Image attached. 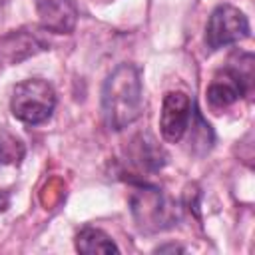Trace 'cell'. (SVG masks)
Listing matches in <instances>:
<instances>
[{
  "label": "cell",
  "mask_w": 255,
  "mask_h": 255,
  "mask_svg": "<svg viewBox=\"0 0 255 255\" xmlns=\"http://www.w3.org/2000/svg\"><path fill=\"white\" fill-rule=\"evenodd\" d=\"M24 155L20 141L12 137H0V163H16Z\"/></svg>",
  "instance_id": "10"
},
{
  "label": "cell",
  "mask_w": 255,
  "mask_h": 255,
  "mask_svg": "<svg viewBox=\"0 0 255 255\" xmlns=\"http://www.w3.org/2000/svg\"><path fill=\"white\" fill-rule=\"evenodd\" d=\"M133 143H135L133 145V161L139 167H143L147 171H157L163 165V151H161V147L155 145L153 139L143 141V137H141V141H133Z\"/></svg>",
  "instance_id": "9"
},
{
  "label": "cell",
  "mask_w": 255,
  "mask_h": 255,
  "mask_svg": "<svg viewBox=\"0 0 255 255\" xmlns=\"http://www.w3.org/2000/svg\"><path fill=\"white\" fill-rule=\"evenodd\" d=\"M40 24L54 34H70L78 22V6L74 0H34Z\"/></svg>",
  "instance_id": "7"
},
{
  "label": "cell",
  "mask_w": 255,
  "mask_h": 255,
  "mask_svg": "<svg viewBox=\"0 0 255 255\" xmlns=\"http://www.w3.org/2000/svg\"><path fill=\"white\" fill-rule=\"evenodd\" d=\"M56 108V92L52 84L40 78H30L14 86L10 110L16 120L28 126L44 124Z\"/></svg>",
  "instance_id": "2"
},
{
  "label": "cell",
  "mask_w": 255,
  "mask_h": 255,
  "mask_svg": "<svg viewBox=\"0 0 255 255\" xmlns=\"http://www.w3.org/2000/svg\"><path fill=\"white\" fill-rule=\"evenodd\" d=\"M143 110L141 78L133 64L118 66L102 88V114L108 128L120 131L133 124Z\"/></svg>",
  "instance_id": "1"
},
{
  "label": "cell",
  "mask_w": 255,
  "mask_h": 255,
  "mask_svg": "<svg viewBox=\"0 0 255 255\" xmlns=\"http://www.w3.org/2000/svg\"><path fill=\"white\" fill-rule=\"evenodd\" d=\"M8 203H10V197H8V193L0 191V211H4V209L8 207Z\"/></svg>",
  "instance_id": "12"
},
{
  "label": "cell",
  "mask_w": 255,
  "mask_h": 255,
  "mask_svg": "<svg viewBox=\"0 0 255 255\" xmlns=\"http://www.w3.org/2000/svg\"><path fill=\"white\" fill-rule=\"evenodd\" d=\"M251 82V72H241L239 68L227 66L219 70L207 86V102L213 110H225L241 100Z\"/></svg>",
  "instance_id": "6"
},
{
  "label": "cell",
  "mask_w": 255,
  "mask_h": 255,
  "mask_svg": "<svg viewBox=\"0 0 255 255\" xmlns=\"http://www.w3.org/2000/svg\"><path fill=\"white\" fill-rule=\"evenodd\" d=\"M249 20L239 8L231 4H219L209 14L205 26V44L209 50H219L249 38Z\"/></svg>",
  "instance_id": "3"
},
{
  "label": "cell",
  "mask_w": 255,
  "mask_h": 255,
  "mask_svg": "<svg viewBox=\"0 0 255 255\" xmlns=\"http://www.w3.org/2000/svg\"><path fill=\"white\" fill-rule=\"evenodd\" d=\"M131 211L143 231H159L171 227L177 219V209L169 203L157 187L141 185L131 195Z\"/></svg>",
  "instance_id": "4"
},
{
  "label": "cell",
  "mask_w": 255,
  "mask_h": 255,
  "mask_svg": "<svg viewBox=\"0 0 255 255\" xmlns=\"http://www.w3.org/2000/svg\"><path fill=\"white\" fill-rule=\"evenodd\" d=\"M76 249L86 255H96V253H118L120 247L116 241L104 233L98 227H84L76 235Z\"/></svg>",
  "instance_id": "8"
},
{
  "label": "cell",
  "mask_w": 255,
  "mask_h": 255,
  "mask_svg": "<svg viewBox=\"0 0 255 255\" xmlns=\"http://www.w3.org/2000/svg\"><path fill=\"white\" fill-rule=\"evenodd\" d=\"M165 251H185V249L179 247V245H159L155 249V253H165Z\"/></svg>",
  "instance_id": "11"
},
{
  "label": "cell",
  "mask_w": 255,
  "mask_h": 255,
  "mask_svg": "<svg viewBox=\"0 0 255 255\" xmlns=\"http://www.w3.org/2000/svg\"><path fill=\"white\" fill-rule=\"evenodd\" d=\"M193 120V104L185 92H167L161 106L159 116V129L165 141L177 143L189 129Z\"/></svg>",
  "instance_id": "5"
}]
</instances>
